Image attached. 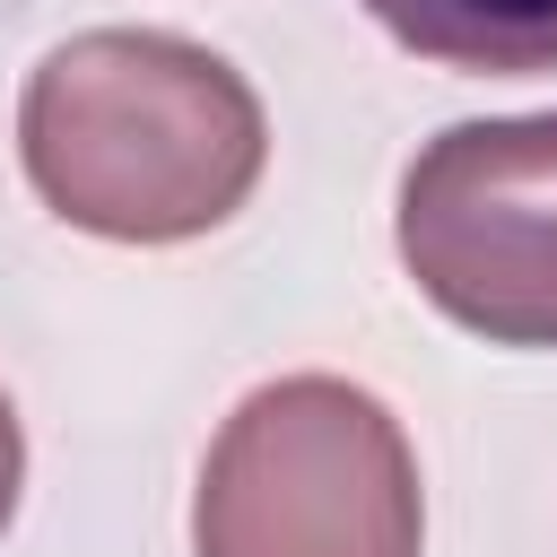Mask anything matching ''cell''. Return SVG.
<instances>
[{
  "label": "cell",
  "mask_w": 557,
  "mask_h": 557,
  "mask_svg": "<svg viewBox=\"0 0 557 557\" xmlns=\"http://www.w3.org/2000/svg\"><path fill=\"white\" fill-rule=\"evenodd\" d=\"M374 26L461 78H531L557 70V0H366Z\"/></svg>",
  "instance_id": "cell-4"
},
{
  "label": "cell",
  "mask_w": 557,
  "mask_h": 557,
  "mask_svg": "<svg viewBox=\"0 0 557 557\" xmlns=\"http://www.w3.org/2000/svg\"><path fill=\"white\" fill-rule=\"evenodd\" d=\"M418 453L366 383L278 374L200 461L191 557H418Z\"/></svg>",
  "instance_id": "cell-2"
},
{
  "label": "cell",
  "mask_w": 557,
  "mask_h": 557,
  "mask_svg": "<svg viewBox=\"0 0 557 557\" xmlns=\"http://www.w3.org/2000/svg\"><path fill=\"white\" fill-rule=\"evenodd\" d=\"M17 157L44 209L78 235L191 244L252 200L270 122L244 70L209 44L157 26H96L26 70Z\"/></svg>",
  "instance_id": "cell-1"
},
{
  "label": "cell",
  "mask_w": 557,
  "mask_h": 557,
  "mask_svg": "<svg viewBox=\"0 0 557 557\" xmlns=\"http://www.w3.org/2000/svg\"><path fill=\"white\" fill-rule=\"evenodd\" d=\"M17 487H26V435H17V409H9V392H0V531H9V513H17Z\"/></svg>",
  "instance_id": "cell-5"
},
{
  "label": "cell",
  "mask_w": 557,
  "mask_h": 557,
  "mask_svg": "<svg viewBox=\"0 0 557 557\" xmlns=\"http://www.w3.org/2000/svg\"><path fill=\"white\" fill-rule=\"evenodd\" d=\"M400 270L444 322L557 348V113L435 131L400 174Z\"/></svg>",
  "instance_id": "cell-3"
}]
</instances>
